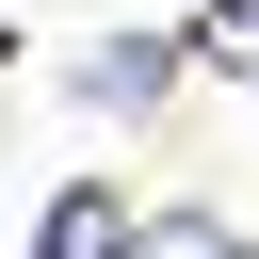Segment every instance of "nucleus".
<instances>
[{
    "label": "nucleus",
    "instance_id": "1",
    "mask_svg": "<svg viewBox=\"0 0 259 259\" xmlns=\"http://www.w3.org/2000/svg\"><path fill=\"white\" fill-rule=\"evenodd\" d=\"M32 259H130V210H113V194H65V210L32 227Z\"/></svg>",
    "mask_w": 259,
    "mask_h": 259
},
{
    "label": "nucleus",
    "instance_id": "2",
    "mask_svg": "<svg viewBox=\"0 0 259 259\" xmlns=\"http://www.w3.org/2000/svg\"><path fill=\"white\" fill-rule=\"evenodd\" d=\"M194 49H210V65H243V81H259V0H210V16H194Z\"/></svg>",
    "mask_w": 259,
    "mask_h": 259
},
{
    "label": "nucleus",
    "instance_id": "3",
    "mask_svg": "<svg viewBox=\"0 0 259 259\" xmlns=\"http://www.w3.org/2000/svg\"><path fill=\"white\" fill-rule=\"evenodd\" d=\"M130 259H243V243H227V227H146Z\"/></svg>",
    "mask_w": 259,
    "mask_h": 259
}]
</instances>
